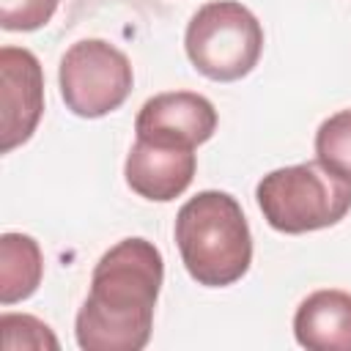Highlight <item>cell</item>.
Here are the masks:
<instances>
[{
    "mask_svg": "<svg viewBox=\"0 0 351 351\" xmlns=\"http://www.w3.org/2000/svg\"><path fill=\"white\" fill-rule=\"evenodd\" d=\"M165 261L154 241L132 236L110 247L90 277L74 337L82 351H140L151 340Z\"/></svg>",
    "mask_w": 351,
    "mask_h": 351,
    "instance_id": "cell-1",
    "label": "cell"
},
{
    "mask_svg": "<svg viewBox=\"0 0 351 351\" xmlns=\"http://www.w3.org/2000/svg\"><path fill=\"white\" fill-rule=\"evenodd\" d=\"M176 244L197 285L239 282L252 263V233L239 200L219 189L189 197L176 214Z\"/></svg>",
    "mask_w": 351,
    "mask_h": 351,
    "instance_id": "cell-2",
    "label": "cell"
},
{
    "mask_svg": "<svg viewBox=\"0 0 351 351\" xmlns=\"http://www.w3.org/2000/svg\"><path fill=\"white\" fill-rule=\"evenodd\" d=\"M263 219L280 233H310L337 225L351 211V178L315 162L271 170L255 186Z\"/></svg>",
    "mask_w": 351,
    "mask_h": 351,
    "instance_id": "cell-3",
    "label": "cell"
},
{
    "mask_svg": "<svg viewBox=\"0 0 351 351\" xmlns=\"http://www.w3.org/2000/svg\"><path fill=\"white\" fill-rule=\"evenodd\" d=\"M186 58L214 80L233 82L247 77L263 52V27L258 16L236 0H214L200 5L184 33Z\"/></svg>",
    "mask_w": 351,
    "mask_h": 351,
    "instance_id": "cell-4",
    "label": "cell"
},
{
    "mask_svg": "<svg viewBox=\"0 0 351 351\" xmlns=\"http://www.w3.org/2000/svg\"><path fill=\"white\" fill-rule=\"evenodd\" d=\"M60 99L80 118H101L118 110L134 85L129 58L104 38H82L66 49L58 69Z\"/></svg>",
    "mask_w": 351,
    "mask_h": 351,
    "instance_id": "cell-5",
    "label": "cell"
},
{
    "mask_svg": "<svg viewBox=\"0 0 351 351\" xmlns=\"http://www.w3.org/2000/svg\"><path fill=\"white\" fill-rule=\"evenodd\" d=\"M0 134L3 154L27 143L44 115V71L38 58L25 47L0 49Z\"/></svg>",
    "mask_w": 351,
    "mask_h": 351,
    "instance_id": "cell-6",
    "label": "cell"
},
{
    "mask_svg": "<svg viewBox=\"0 0 351 351\" xmlns=\"http://www.w3.org/2000/svg\"><path fill=\"white\" fill-rule=\"evenodd\" d=\"M217 129L214 104L192 90H170L151 96L134 121L137 140L173 145V148H197L211 140Z\"/></svg>",
    "mask_w": 351,
    "mask_h": 351,
    "instance_id": "cell-7",
    "label": "cell"
},
{
    "mask_svg": "<svg viewBox=\"0 0 351 351\" xmlns=\"http://www.w3.org/2000/svg\"><path fill=\"white\" fill-rule=\"evenodd\" d=\"M197 170L195 148H173L137 140L126 156L123 176L132 192L145 200L167 203L186 192Z\"/></svg>",
    "mask_w": 351,
    "mask_h": 351,
    "instance_id": "cell-8",
    "label": "cell"
},
{
    "mask_svg": "<svg viewBox=\"0 0 351 351\" xmlns=\"http://www.w3.org/2000/svg\"><path fill=\"white\" fill-rule=\"evenodd\" d=\"M293 337L307 351H351V293L324 288L302 299L293 313Z\"/></svg>",
    "mask_w": 351,
    "mask_h": 351,
    "instance_id": "cell-9",
    "label": "cell"
},
{
    "mask_svg": "<svg viewBox=\"0 0 351 351\" xmlns=\"http://www.w3.org/2000/svg\"><path fill=\"white\" fill-rule=\"evenodd\" d=\"M44 277V255L33 236L3 233L0 236V302L8 307L36 293Z\"/></svg>",
    "mask_w": 351,
    "mask_h": 351,
    "instance_id": "cell-10",
    "label": "cell"
},
{
    "mask_svg": "<svg viewBox=\"0 0 351 351\" xmlns=\"http://www.w3.org/2000/svg\"><path fill=\"white\" fill-rule=\"evenodd\" d=\"M315 159L324 167L351 178V110H340L318 126Z\"/></svg>",
    "mask_w": 351,
    "mask_h": 351,
    "instance_id": "cell-11",
    "label": "cell"
},
{
    "mask_svg": "<svg viewBox=\"0 0 351 351\" xmlns=\"http://www.w3.org/2000/svg\"><path fill=\"white\" fill-rule=\"evenodd\" d=\"M0 329H3V351H19V348H30V351L49 348V351H58V337L36 315L3 313L0 315Z\"/></svg>",
    "mask_w": 351,
    "mask_h": 351,
    "instance_id": "cell-12",
    "label": "cell"
},
{
    "mask_svg": "<svg viewBox=\"0 0 351 351\" xmlns=\"http://www.w3.org/2000/svg\"><path fill=\"white\" fill-rule=\"evenodd\" d=\"M60 0H0V25L3 30H38L44 27Z\"/></svg>",
    "mask_w": 351,
    "mask_h": 351,
    "instance_id": "cell-13",
    "label": "cell"
}]
</instances>
